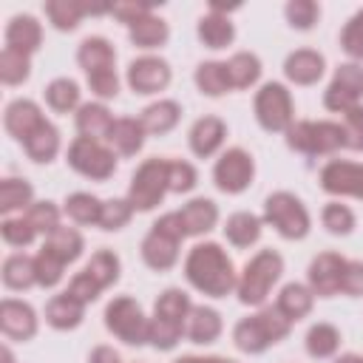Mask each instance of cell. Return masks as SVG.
<instances>
[{
  "label": "cell",
  "instance_id": "4fadbf2b",
  "mask_svg": "<svg viewBox=\"0 0 363 363\" xmlns=\"http://www.w3.org/2000/svg\"><path fill=\"white\" fill-rule=\"evenodd\" d=\"M173 79V71H170V62L156 57V54H145V57H136L128 62V71H125V82L133 94L139 96H153L159 91H164Z\"/></svg>",
  "mask_w": 363,
  "mask_h": 363
},
{
  "label": "cell",
  "instance_id": "7c38bea8",
  "mask_svg": "<svg viewBox=\"0 0 363 363\" xmlns=\"http://www.w3.org/2000/svg\"><path fill=\"white\" fill-rule=\"evenodd\" d=\"M360 102H363V65L340 62L323 91V108L332 113H346Z\"/></svg>",
  "mask_w": 363,
  "mask_h": 363
},
{
  "label": "cell",
  "instance_id": "74e56055",
  "mask_svg": "<svg viewBox=\"0 0 363 363\" xmlns=\"http://www.w3.org/2000/svg\"><path fill=\"white\" fill-rule=\"evenodd\" d=\"M62 213L79 224V227H99V216H102V199H96L94 193H71L62 201Z\"/></svg>",
  "mask_w": 363,
  "mask_h": 363
},
{
  "label": "cell",
  "instance_id": "277c9868",
  "mask_svg": "<svg viewBox=\"0 0 363 363\" xmlns=\"http://www.w3.org/2000/svg\"><path fill=\"white\" fill-rule=\"evenodd\" d=\"M284 275V258L278 250L267 247L258 250L238 272V284H235V295L244 306H264L272 286L281 281Z\"/></svg>",
  "mask_w": 363,
  "mask_h": 363
},
{
  "label": "cell",
  "instance_id": "ffe728a7",
  "mask_svg": "<svg viewBox=\"0 0 363 363\" xmlns=\"http://www.w3.org/2000/svg\"><path fill=\"white\" fill-rule=\"evenodd\" d=\"M221 332H224V323H221V312L218 309L204 306V303H199V306L190 309V318L184 323V337L190 343L210 346V343H216L221 337Z\"/></svg>",
  "mask_w": 363,
  "mask_h": 363
},
{
  "label": "cell",
  "instance_id": "816d5d0a",
  "mask_svg": "<svg viewBox=\"0 0 363 363\" xmlns=\"http://www.w3.org/2000/svg\"><path fill=\"white\" fill-rule=\"evenodd\" d=\"M199 184V170L184 159H167V187L170 193H190Z\"/></svg>",
  "mask_w": 363,
  "mask_h": 363
},
{
  "label": "cell",
  "instance_id": "7dc6e473",
  "mask_svg": "<svg viewBox=\"0 0 363 363\" xmlns=\"http://www.w3.org/2000/svg\"><path fill=\"white\" fill-rule=\"evenodd\" d=\"M65 261H60L48 247H40V252L34 255V272H37V286L43 289H54L62 275H65Z\"/></svg>",
  "mask_w": 363,
  "mask_h": 363
},
{
  "label": "cell",
  "instance_id": "ac0fdd59",
  "mask_svg": "<svg viewBox=\"0 0 363 363\" xmlns=\"http://www.w3.org/2000/svg\"><path fill=\"white\" fill-rule=\"evenodd\" d=\"M323 74H326V60L315 48H295L284 60V77L292 85H301V88L318 85L323 79Z\"/></svg>",
  "mask_w": 363,
  "mask_h": 363
},
{
  "label": "cell",
  "instance_id": "52a82bcc",
  "mask_svg": "<svg viewBox=\"0 0 363 363\" xmlns=\"http://www.w3.org/2000/svg\"><path fill=\"white\" fill-rule=\"evenodd\" d=\"M102 323L125 346H145V343H150V318L145 315L142 303L133 301L130 295L111 298L105 312H102Z\"/></svg>",
  "mask_w": 363,
  "mask_h": 363
},
{
  "label": "cell",
  "instance_id": "7bdbcfd3",
  "mask_svg": "<svg viewBox=\"0 0 363 363\" xmlns=\"http://www.w3.org/2000/svg\"><path fill=\"white\" fill-rule=\"evenodd\" d=\"M43 9H45L48 23H51L57 31H74V28L82 23V17L88 14L85 6L77 3V0H45Z\"/></svg>",
  "mask_w": 363,
  "mask_h": 363
},
{
  "label": "cell",
  "instance_id": "f35d334b",
  "mask_svg": "<svg viewBox=\"0 0 363 363\" xmlns=\"http://www.w3.org/2000/svg\"><path fill=\"white\" fill-rule=\"evenodd\" d=\"M190 309H193L190 295H187L184 289H179V286H167L164 292H159V298H156V303H153V315H156V318L170 320V323H179V326L187 323Z\"/></svg>",
  "mask_w": 363,
  "mask_h": 363
},
{
  "label": "cell",
  "instance_id": "4dcf8cb0",
  "mask_svg": "<svg viewBox=\"0 0 363 363\" xmlns=\"http://www.w3.org/2000/svg\"><path fill=\"white\" fill-rule=\"evenodd\" d=\"M275 306H278V312H281L286 320L298 323V320H303V318L312 312V306H315V292H312L306 284H298V281L284 284L281 292H278V298H275Z\"/></svg>",
  "mask_w": 363,
  "mask_h": 363
},
{
  "label": "cell",
  "instance_id": "836d02e7",
  "mask_svg": "<svg viewBox=\"0 0 363 363\" xmlns=\"http://www.w3.org/2000/svg\"><path fill=\"white\" fill-rule=\"evenodd\" d=\"M303 346H306V354L315 357V360H329L337 354L340 349V329L329 320H318L306 329L303 335Z\"/></svg>",
  "mask_w": 363,
  "mask_h": 363
},
{
  "label": "cell",
  "instance_id": "03108f58",
  "mask_svg": "<svg viewBox=\"0 0 363 363\" xmlns=\"http://www.w3.org/2000/svg\"><path fill=\"white\" fill-rule=\"evenodd\" d=\"M210 363H235V360H230V357H218V354H210Z\"/></svg>",
  "mask_w": 363,
  "mask_h": 363
},
{
  "label": "cell",
  "instance_id": "d590c367",
  "mask_svg": "<svg viewBox=\"0 0 363 363\" xmlns=\"http://www.w3.org/2000/svg\"><path fill=\"white\" fill-rule=\"evenodd\" d=\"M34 204V187L28 179L23 176H6L0 182V213L14 216V213H26Z\"/></svg>",
  "mask_w": 363,
  "mask_h": 363
},
{
  "label": "cell",
  "instance_id": "8fae6325",
  "mask_svg": "<svg viewBox=\"0 0 363 363\" xmlns=\"http://www.w3.org/2000/svg\"><path fill=\"white\" fill-rule=\"evenodd\" d=\"M252 179H255V159L244 147H227L213 164V184L227 196L244 193L252 184Z\"/></svg>",
  "mask_w": 363,
  "mask_h": 363
},
{
  "label": "cell",
  "instance_id": "8992f818",
  "mask_svg": "<svg viewBox=\"0 0 363 363\" xmlns=\"http://www.w3.org/2000/svg\"><path fill=\"white\" fill-rule=\"evenodd\" d=\"M264 224H269L286 241H301L312 230V216L295 193L275 190L264 199Z\"/></svg>",
  "mask_w": 363,
  "mask_h": 363
},
{
  "label": "cell",
  "instance_id": "4316f807",
  "mask_svg": "<svg viewBox=\"0 0 363 363\" xmlns=\"http://www.w3.org/2000/svg\"><path fill=\"white\" fill-rule=\"evenodd\" d=\"M179 119H182V105L176 99H156L139 113V122L147 136H167L179 125Z\"/></svg>",
  "mask_w": 363,
  "mask_h": 363
},
{
  "label": "cell",
  "instance_id": "83f0119b",
  "mask_svg": "<svg viewBox=\"0 0 363 363\" xmlns=\"http://www.w3.org/2000/svg\"><path fill=\"white\" fill-rule=\"evenodd\" d=\"M196 37H199V43H201L204 48L218 51V48L233 45V40H235V26H233V20H230L227 14L207 11V14H201L199 23H196Z\"/></svg>",
  "mask_w": 363,
  "mask_h": 363
},
{
  "label": "cell",
  "instance_id": "e7e4bbea",
  "mask_svg": "<svg viewBox=\"0 0 363 363\" xmlns=\"http://www.w3.org/2000/svg\"><path fill=\"white\" fill-rule=\"evenodd\" d=\"M3 360H6V363H14V354H11L9 346H3Z\"/></svg>",
  "mask_w": 363,
  "mask_h": 363
},
{
  "label": "cell",
  "instance_id": "5b68a950",
  "mask_svg": "<svg viewBox=\"0 0 363 363\" xmlns=\"http://www.w3.org/2000/svg\"><path fill=\"white\" fill-rule=\"evenodd\" d=\"M284 139H286L289 150L303 153V156H332L340 147H346L343 125L332 122V119H320V122L295 119L289 125V130L284 133Z\"/></svg>",
  "mask_w": 363,
  "mask_h": 363
},
{
  "label": "cell",
  "instance_id": "bcb514c9",
  "mask_svg": "<svg viewBox=\"0 0 363 363\" xmlns=\"http://www.w3.org/2000/svg\"><path fill=\"white\" fill-rule=\"evenodd\" d=\"M0 238H3V244L14 247V250H26L37 241V230L31 227V221L26 216H6L0 221Z\"/></svg>",
  "mask_w": 363,
  "mask_h": 363
},
{
  "label": "cell",
  "instance_id": "6da1fadb",
  "mask_svg": "<svg viewBox=\"0 0 363 363\" xmlns=\"http://www.w3.org/2000/svg\"><path fill=\"white\" fill-rule=\"evenodd\" d=\"M184 278L196 292L207 298H227L235 292L238 284L233 258L216 241H199L190 247L184 258Z\"/></svg>",
  "mask_w": 363,
  "mask_h": 363
},
{
  "label": "cell",
  "instance_id": "11a10c76",
  "mask_svg": "<svg viewBox=\"0 0 363 363\" xmlns=\"http://www.w3.org/2000/svg\"><path fill=\"white\" fill-rule=\"evenodd\" d=\"M340 116H343L340 125H343V133H346V147L363 153V105H354Z\"/></svg>",
  "mask_w": 363,
  "mask_h": 363
},
{
  "label": "cell",
  "instance_id": "e575fe53",
  "mask_svg": "<svg viewBox=\"0 0 363 363\" xmlns=\"http://www.w3.org/2000/svg\"><path fill=\"white\" fill-rule=\"evenodd\" d=\"M128 37H130V43L136 48L153 51V48H162L170 40V26L159 14H147V17L136 20L133 26H128Z\"/></svg>",
  "mask_w": 363,
  "mask_h": 363
},
{
  "label": "cell",
  "instance_id": "d6a6232c",
  "mask_svg": "<svg viewBox=\"0 0 363 363\" xmlns=\"http://www.w3.org/2000/svg\"><path fill=\"white\" fill-rule=\"evenodd\" d=\"M0 281L6 289L11 292H26L31 286H37V272H34V258L26 252H11L3 258L0 267Z\"/></svg>",
  "mask_w": 363,
  "mask_h": 363
},
{
  "label": "cell",
  "instance_id": "680465c9",
  "mask_svg": "<svg viewBox=\"0 0 363 363\" xmlns=\"http://www.w3.org/2000/svg\"><path fill=\"white\" fill-rule=\"evenodd\" d=\"M111 14L122 23V26H133L136 20L153 14V3H136V0H125V3H113Z\"/></svg>",
  "mask_w": 363,
  "mask_h": 363
},
{
  "label": "cell",
  "instance_id": "d4e9b609",
  "mask_svg": "<svg viewBox=\"0 0 363 363\" xmlns=\"http://www.w3.org/2000/svg\"><path fill=\"white\" fill-rule=\"evenodd\" d=\"M145 139H147V133H145V128H142V122L139 119H133V116H119L116 122H113V128H111V133H108V147L116 153V156H136L142 147H145Z\"/></svg>",
  "mask_w": 363,
  "mask_h": 363
},
{
  "label": "cell",
  "instance_id": "d6986e66",
  "mask_svg": "<svg viewBox=\"0 0 363 363\" xmlns=\"http://www.w3.org/2000/svg\"><path fill=\"white\" fill-rule=\"evenodd\" d=\"M45 122V116H43V108L34 102V99H11L9 105H6V111H3V128H6V133L11 136V139H17L20 145L40 128Z\"/></svg>",
  "mask_w": 363,
  "mask_h": 363
},
{
  "label": "cell",
  "instance_id": "7402d4cb",
  "mask_svg": "<svg viewBox=\"0 0 363 363\" xmlns=\"http://www.w3.org/2000/svg\"><path fill=\"white\" fill-rule=\"evenodd\" d=\"M77 65L82 68L85 77H91L96 71H108L116 65V48L111 45L108 37H99V34L85 37L77 48Z\"/></svg>",
  "mask_w": 363,
  "mask_h": 363
},
{
  "label": "cell",
  "instance_id": "603a6c76",
  "mask_svg": "<svg viewBox=\"0 0 363 363\" xmlns=\"http://www.w3.org/2000/svg\"><path fill=\"white\" fill-rule=\"evenodd\" d=\"M113 113L108 111L105 102H82L79 111L74 113V125H77V133L85 136V139H96V142H105L111 128H113Z\"/></svg>",
  "mask_w": 363,
  "mask_h": 363
},
{
  "label": "cell",
  "instance_id": "9f6ffc18",
  "mask_svg": "<svg viewBox=\"0 0 363 363\" xmlns=\"http://www.w3.org/2000/svg\"><path fill=\"white\" fill-rule=\"evenodd\" d=\"M88 79V88L94 96L99 99H116L119 96V77H116V68H108V71H96Z\"/></svg>",
  "mask_w": 363,
  "mask_h": 363
},
{
  "label": "cell",
  "instance_id": "94428289",
  "mask_svg": "<svg viewBox=\"0 0 363 363\" xmlns=\"http://www.w3.org/2000/svg\"><path fill=\"white\" fill-rule=\"evenodd\" d=\"M88 363H122V354H119L113 346L99 343V346H94V349H91Z\"/></svg>",
  "mask_w": 363,
  "mask_h": 363
},
{
  "label": "cell",
  "instance_id": "9c48e42d",
  "mask_svg": "<svg viewBox=\"0 0 363 363\" xmlns=\"http://www.w3.org/2000/svg\"><path fill=\"white\" fill-rule=\"evenodd\" d=\"M252 113H255V122L267 133H286L289 125L295 122V102H292L289 88L284 82H275V79L264 82L255 91Z\"/></svg>",
  "mask_w": 363,
  "mask_h": 363
},
{
  "label": "cell",
  "instance_id": "e0dca14e",
  "mask_svg": "<svg viewBox=\"0 0 363 363\" xmlns=\"http://www.w3.org/2000/svg\"><path fill=\"white\" fill-rule=\"evenodd\" d=\"M224 139H227V122L216 113L199 116L187 130V145L196 159H213L224 147Z\"/></svg>",
  "mask_w": 363,
  "mask_h": 363
},
{
  "label": "cell",
  "instance_id": "44dd1931",
  "mask_svg": "<svg viewBox=\"0 0 363 363\" xmlns=\"http://www.w3.org/2000/svg\"><path fill=\"white\" fill-rule=\"evenodd\" d=\"M43 45V26L34 14H14L6 23V48L23 51V54H34Z\"/></svg>",
  "mask_w": 363,
  "mask_h": 363
},
{
  "label": "cell",
  "instance_id": "2e32d148",
  "mask_svg": "<svg viewBox=\"0 0 363 363\" xmlns=\"http://www.w3.org/2000/svg\"><path fill=\"white\" fill-rule=\"evenodd\" d=\"M40 329V318L31 303L17 301V298H3L0 301V332L6 340L28 343Z\"/></svg>",
  "mask_w": 363,
  "mask_h": 363
},
{
  "label": "cell",
  "instance_id": "681fc988",
  "mask_svg": "<svg viewBox=\"0 0 363 363\" xmlns=\"http://www.w3.org/2000/svg\"><path fill=\"white\" fill-rule=\"evenodd\" d=\"M23 216L31 221V227L37 230V235H51V233L60 227V216H62V210H60L54 201L43 199V201H34Z\"/></svg>",
  "mask_w": 363,
  "mask_h": 363
},
{
  "label": "cell",
  "instance_id": "f5cc1de1",
  "mask_svg": "<svg viewBox=\"0 0 363 363\" xmlns=\"http://www.w3.org/2000/svg\"><path fill=\"white\" fill-rule=\"evenodd\" d=\"M182 337H184V326L150 315V346H153V349H159V352H170V349L179 346Z\"/></svg>",
  "mask_w": 363,
  "mask_h": 363
},
{
  "label": "cell",
  "instance_id": "b9f144b4",
  "mask_svg": "<svg viewBox=\"0 0 363 363\" xmlns=\"http://www.w3.org/2000/svg\"><path fill=\"white\" fill-rule=\"evenodd\" d=\"M85 272L102 286V289H108V286H113L116 281H119V272H122V261H119V255L113 252V250H108V247H102V250H96L91 258H88V264H85Z\"/></svg>",
  "mask_w": 363,
  "mask_h": 363
},
{
  "label": "cell",
  "instance_id": "9a60e30c",
  "mask_svg": "<svg viewBox=\"0 0 363 363\" xmlns=\"http://www.w3.org/2000/svg\"><path fill=\"white\" fill-rule=\"evenodd\" d=\"M320 190L329 196H349L363 199V164L346 162V159H329L320 167Z\"/></svg>",
  "mask_w": 363,
  "mask_h": 363
},
{
  "label": "cell",
  "instance_id": "f1b7e54d",
  "mask_svg": "<svg viewBox=\"0 0 363 363\" xmlns=\"http://www.w3.org/2000/svg\"><path fill=\"white\" fill-rule=\"evenodd\" d=\"M224 238L238 247V250H250L252 244H258L261 233H264V218H258L255 213H247V210H238L233 216H227L224 221Z\"/></svg>",
  "mask_w": 363,
  "mask_h": 363
},
{
  "label": "cell",
  "instance_id": "8d00e7d4",
  "mask_svg": "<svg viewBox=\"0 0 363 363\" xmlns=\"http://www.w3.org/2000/svg\"><path fill=\"white\" fill-rule=\"evenodd\" d=\"M43 96H45V105L54 113H71V111H79V105H82V91H79L77 79H71V77L51 79L45 85Z\"/></svg>",
  "mask_w": 363,
  "mask_h": 363
},
{
  "label": "cell",
  "instance_id": "60d3db41",
  "mask_svg": "<svg viewBox=\"0 0 363 363\" xmlns=\"http://www.w3.org/2000/svg\"><path fill=\"white\" fill-rule=\"evenodd\" d=\"M43 247H48L60 261L74 264L82 255V250H85V238H82V233L77 227H62L60 224L51 235H45V244Z\"/></svg>",
  "mask_w": 363,
  "mask_h": 363
},
{
  "label": "cell",
  "instance_id": "ab89813d",
  "mask_svg": "<svg viewBox=\"0 0 363 363\" xmlns=\"http://www.w3.org/2000/svg\"><path fill=\"white\" fill-rule=\"evenodd\" d=\"M227 71H230L233 91H247V88H252L261 79L264 65H261L258 54H252V51H235L227 60Z\"/></svg>",
  "mask_w": 363,
  "mask_h": 363
},
{
  "label": "cell",
  "instance_id": "3957f363",
  "mask_svg": "<svg viewBox=\"0 0 363 363\" xmlns=\"http://www.w3.org/2000/svg\"><path fill=\"white\" fill-rule=\"evenodd\" d=\"M184 238H187V230L182 224L179 210L159 216L150 224V230H147V235L142 238V247H139L145 267L153 269V272L173 269L179 264V250H182V241Z\"/></svg>",
  "mask_w": 363,
  "mask_h": 363
},
{
  "label": "cell",
  "instance_id": "f6af8a7d",
  "mask_svg": "<svg viewBox=\"0 0 363 363\" xmlns=\"http://www.w3.org/2000/svg\"><path fill=\"white\" fill-rule=\"evenodd\" d=\"M320 224H323V230L332 233V235H349V233H354L357 218H354V210H352L349 204L329 201V204H323V210H320Z\"/></svg>",
  "mask_w": 363,
  "mask_h": 363
},
{
  "label": "cell",
  "instance_id": "5bb4252c",
  "mask_svg": "<svg viewBox=\"0 0 363 363\" xmlns=\"http://www.w3.org/2000/svg\"><path fill=\"white\" fill-rule=\"evenodd\" d=\"M346 258L340 252H318L309 267H306V286L315 292V298H335L340 295V281H343Z\"/></svg>",
  "mask_w": 363,
  "mask_h": 363
},
{
  "label": "cell",
  "instance_id": "7a4b0ae2",
  "mask_svg": "<svg viewBox=\"0 0 363 363\" xmlns=\"http://www.w3.org/2000/svg\"><path fill=\"white\" fill-rule=\"evenodd\" d=\"M292 332V320H286L278 306H261L255 315L241 318L233 326V343L244 354H264L269 346L286 340Z\"/></svg>",
  "mask_w": 363,
  "mask_h": 363
},
{
  "label": "cell",
  "instance_id": "f546056e",
  "mask_svg": "<svg viewBox=\"0 0 363 363\" xmlns=\"http://www.w3.org/2000/svg\"><path fill=\"white\" fill-rule=\"evenodd\" d=\"M60 147H62L60 130H57V125H51L48 119L23 142V150H26V156H28L34 164H51V162L60 156Z\"/></svg>",
  "mask_w": 363,
  "mask_h": 363
},
{
  "label": "cell",
  "instance_id": "c3c4849f",
  "mask_svg": "<svg viewBox=\"0 0 363 363\" xmlns=\"http://www.w3.org/2000/svg\"><path fill=\"white\" fill-rule=\"evenodd\" d=\"M133 204L128 199H105L102 201V216H99V230L105 233H119L130 224L133 218Z\"/></svg>",
  "mask_w": 363,
  "mask_h": 363
},
{
  "label": "cell",
  "instance_id": "ee69618b",
  "mask_svg": "<svg viewBox=\"0 0 363 363\" xmlns=\"http://www.w3.org/2000/svg\"><path fill=\"white\" fill-rule=\"evenodd\" d=\"M28 77H31V57L14 48H3L0 51V82L9 88H17Z\"/></svg>",
  "mask_w": 363,
  "mask_h": 363
},
{
  "label": "cell",
  "instance_id": "cb8c5ba5",
  "mask_svg": "<svg viewBox=\"0 0 363 363\" xmlns=\"http://www.w3.org/2000/svg\"><path fill=\"white\" fill-rule=\"evenodd\" d=\"M179 216H182V224L187 230V238L193 235H207L216 224H218V204L213 199H204V196H196L190 199L187 204L179 207Z\"/></svg>",
  "mask_w": 363,
  "mask_h": 363
},
{
  "label": "cell",
  "instance_id": "6125c7cd",
  "mask_svg": "<svg viewBox=\"0 0 363 363\" xmlns=\"http://www.w3.org/2000/svg\"><path fill=\"white\" fill-rule=\"evenodd\" d=\"M173 363H210V357H201V354H182V357H176Z\"/></svg>",
  "mask_w": 363,
  "mask_h": 363
},
{
  "label": "cell",
  "instance_id": "6f0895ef",
  "mask_svg": "<svg viewBox=\"0 0 363 363\" xmlns=\"http://www.w3.org/2000/svg\"><path fill=\"white\" fill-rule=\"evenodd\" d=\"M65 292H68V295H74L79 303H85V306H88V303H94V301L99 298L102 286H99V284H96V281L82 269V272H77V275L68 281V289H65Z\"/></svg>",
  "mask_w": 363,
  "mask_h": 363
},
{
  "label": "cell",
  "instance_id": "f907efd6",
  "mask_svg": "<svg viewBox=\"0 0 363 363\" xmlns=\"http://www.w3.org/2000/svg\"><path fill=\"white\" fill-rule=\"evenodd\" d=\"M284 17L295 31H309L320 20V6L315 0H289L284 6Z\"/></svg>",
  "mask_w": 363,
  "mask_h": 363
},
{
  "label": "cell",
  "instance_id": "db71d44e",
  "mask_svg": "<svg viewBox=\"0 0 363 363\" xmlns=\"http://www.w3.org/2000/svg\"><path fill=\"white\" fill-rule=\"evenodd\" d=\"M340 48L354 60H363V9H357L340 31Z\"/></svg>",
  "mask_w": 363,
  "mask_h": 363
},
{
  "label": "cell",
  "instance_id": "484cf974",
  "mask_svg": "<svg viewBox=\"0 0 363 363\" xmlns=\"http://www.w3.org/2000/svg\"><path fill=\"white\" fill-rule=\"evenodd\" d=\"M82 320H85V303H79L68 292H60L45 303V323L57 332H71Z\"/></svg>",
  "mask_w": 363,
  "mask_h": 363
},
{
  "label": "cell",
  "instance_id": "be15d7a7",
  "mask_svg": "<svg viewBox=\"0 0 363 363\" xmlns=\"http://www.w3.org/2000/svg\"><path fill=\"white\" fill-rule=\"evenodd\" d=\"M332 363H363V357H360V354H352V352H349V354H340V357H335Z\"/></svg>",
  "mask_w": 363,
  "mask_h": 363
},
{
  "label": "cell",
  "instance_id": "30bf717a",
  "mask_svg": "<svg viewBox=\"0 0 363 363\" xmlns=\"http://www.w3.org/2000/svg\"><path fill=\"white\" fill-rule=\"evenodd\" d=\"M65 162L74 173H79L82 179H91V182H108L116 173V153L105 142L85 139V136H77L68 145Z\"/></svg>",
  "mask_w": 363,
  "mask_h": 363
},
{
  "label": "cell",
  "instance_id": "91938a15",
  "mask_svg": "<svg viewBox=\"0 0 363 363\" xmlns=\"http://www.w3.org/2000/svg\"><path fill=\"white\" fill-rule=\"evenodd\" d=\"M340 292L349 298H363V261H346Z\"/></svg>",
  "mask_w": 363,
  "mask_h": 363
},
{
  "label": "cell",
  "instance_id": "1f68e13d",
  "mask_svg": "<svg viewBox=\"0 0 363 363\" xmlns=\"http://www.w3.org/2000/svg\"><path fill=\"white\" fill-rule=\"evenodd\" d=\"M193 82H196L199 94H204V96H210V99H218V96H224V94L233 91L227 62H221V60L199 62L196 71H193Z\"/></svg>",
  "mask_w": 363,
  "mask_h": 363
},
{
  "label": "cell",
  "instance_id": "ba28073f",
  "mask_svg": "<svg viewBox=\"0 0 363 363\" xmlns=\"http://www.w3.org/2000/svg\"><path fill=\"white\" fill-rule=\"evenodd\" d=\"M167 193H170V187H167V159L150 156L133 170L125 199L133 204L136 213H150L164 201Z\"/></svg>",
  "mask_w": 363,
  "mask_h": 363
}]
</instances>
